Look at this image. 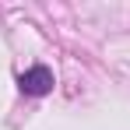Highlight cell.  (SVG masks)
Here are the masks:
<instances>
[{
  "label": "cell",
  "mask_w": 130,
  "mask_h": 130,
  "mask_svg": "<svg viewBox=\"0 0 130 130\" xmlns=\"http://www.w3.org/2000/svg\"><path fill=\"white\" fill-rule=\"evenodd\" d=\"M18 88H21L25 95H46V91H53V70L46 63L28 67L21 77H18Z\"/></svg>",
  "instance_id": "obj_1"
}]
</instances>
